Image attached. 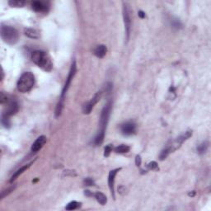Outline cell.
Masks as SVG:
<instances>
[{"instance_id": "cell-1", "label": "cell", "mask_w": 211, "mask_h": 211, "mask_svg": "<svg viewBox=\"0 0 211 211\" xmlns=\"http://www.w3.org/2000/svg\"><path fill=\"white\" fill-rule=\"evenodd\" d=\"M112 102H109L108 103L105 105L101 113V116H100V123H99V130L97 132V135L94 139V144L95 145H101L103 143L105 138V131L107 129V124L109 121L110 115L112 112Z\"/></svg>"}, {"instance_id": "cell-2", "label": "cell", "mask_w": 211, "mask_h": 211, "mask_svg": "<svg viewBox=\"0 0 211 211\" xmlns=\"http://www.w3.org/2000/svg\"><path fill=\"white\" fill-rule=\"evenodd\" d=\"M76 70H77L76 63H75V61H74L72 65H71V68H70L68 78H66V81H65V86H64V88H63L62 90V93H61V96H60V101L58 102L57 107H56V110H55V116H60V115H61L63 107H64V102H65V94L67 93L68 89H69V87H70V84H71V82H72L73 78H74L75 74H76Z\"/></svg>"}, {"instance_id": "cell-3", "label": "cell", "mask_w": 211, "mask_h": 211, "mask_svg": "<svg viewBox=\"0 0 211 211\" xmlns=\"http://www.w3.org/2000/svg\"><path fill=\"white\" fill-rule=\"evenodd\" d=\"M32 60L42 70L50 72L53 69V64L50 56L42 50H36L32 54Z\"/></svg>"}, {"instance_id": "cell-4", "label": "cell", "mask_w": 211, "mask_h": 211, "mask_svg": "<svg viewBox=\"0 0 211 211\" xmlns=\"http://www.w3.org/2000/svg\"><path fill=\"white\" fill-rule=\"evenodd\" d=\"M35 84V76L32 73L26 72L22 74L18 81L17 87L22 93L30 92Z\"/></svg>"}, {"instance_id": "cell-5", "label": "cell", "mask_w": 211, "mask_h": 211, "mask_svg": "<svg viewBox=\"0 0 211 211\" xmlns=\"http://www.w3.org/2000/svg\"><path fill=\"white\" fill-rule=\"evenodd\" d=\"M1 37L3 41L9 45H14L19 39V33L16 28L11 26L2 25L1 27Z\"/></svg>"}, {"instance_id": "cell-6", "label": "cell", "mask_w": 211, "mask_h": 211, "mask_svg": "<svg viewBox=\"0 0 211 211\" xmlns=\"http://www.w3.org/2000/svg\"><path fill=\"white\" fill-rule=\"evenodd\" d=\"M191 135H192V131H191V130H187V131H186L182 134H181L179 137H177L176 139L172 140L170 144H167V146L164 149H165L168 154H171V153L174 152L177 149H179V148L181 146V144H183L186 140H187Z\"/></svg>"}, {"instance_id": "cell-7", "label": "cell", "mask_w": 211, "mask_h": 211, "mask_svg": "<svg viewBox=\"0 0 211 211\" xmlns=\"http://www.w3.org/2000/svg\"><path fill=\"white\" fill-rule=\"evenodd\" d=\"M123 19H124L126 39L128 40L129 39L130 31H131V16H130V8L127 3H123Z\"/></svg>"}, {"instance_id": "cell-8", "label": "cell", "mask_w": 211, "mask_h": 211, "mask_svg": "<svg viewBox=\"0 0 211 211\" xmlns=\"http://www.w3.org/2000/svg\"><path fill=\"white\" fill-rule=\"evenodd\" d=\"M7 107L6 110L4 111L3 114H4L7 116L10 117L11 116L15 115L19 110V105H18V102L14 99H8L7 101Z\"/></svg>"}, {"instance_id": "cell-9", "label": "cell", "mask_w": 211, "mask_h": 211, "mask_svg": "<svg viewBox=\"0 0 211 211\" xmlns=\"http://www.w3.org/2000/svg\"><path fill=\"white\" fill-rule=\"evenodd\" d=\"M102 92L100 91V92H97L96 94L94 95V97H92V99L90 100L89 102H87V104L85 105L83 107V113L84 114H89L90 112H92V108L94 107V106L97 104V102H99L101 97H102Z\"/></svg>"}, {"instance_id": "cell-10", "label": "cell", "mask_w": 211, "mask_h": 211, "mask_svg": "<svg viewBox=\"0 0 211 211\" xmlns=\"http://www.w3.org/2000/svg\"><path fill=\"white\" fill-rule=\"evenodd\" d=\"M120 130H121L122 134L124 135H132V134H135L136 125L133 121L124 122L120 126Z\"/></svg>"}, {"instance_id": "cell-11", "label": "cell", "mask_w": 211, "mask_h": 211, "mask_svg": "<svg viewBox=\"0 0 211 211\" xmlns=\"http://www.w3.org/2000/svg\"><path fill=\"white\" fill-rule=\"evenodd\" d=\"M120 170V168H116L113 169L112 171L109 172V176H108V185H109L110 191H111V193H112V197L115 199L116 196H115V177H116V175L117 174V172Z\"/></svg>"}, {"instance_id": "cell-12", "label": "cell", "mask_w": 211, "mask_h": 211, "mask_svg": "<svg viewBox=\"0 0 211 211\" xmlns=\"http://www.w3.org/2000/svg\"><path fill=\"white\" fill-rule=\"evenodd\" d=\"M46 143V137L44 136V135H41V136L38 137L37 139H36V141L34 142L32 145V152L33 153H36L39 150L42 149V147L45 145V144Z\"/></svg>"}, {"instance_id": "cell-13", "label": "cell", "mask_w": 211, "mask_h": 211, "mask_svg": "<svg viewBox=\"0 0 211 211\" xmlns=\"http://www.w3.org/2000/svg\"><path fill=\"white\" fill-rule=\"evenodd\" d=\"M32 9L37 13H45L47 12L49 7L47 4L42 1H33L32 3Z\"/></svg>"}, {"instance_id": "cell-14", "label": "cell", "mask_w": 211, "mask_h": 211, "mask_svg": "<svg viewBox=\"0 0 211 211\" xmlns=\"http://www.w3.org/2000/svg\"><path fill=\"white\" fill-rule=\"evenodd\" d=\"M107 47L104 45H97V47L95 49L94 54L98 58H103L107 54Z\"/></svg>"}, {"instance_id": "cell-15", "label": "cell", "mask_w": 211, "mask_h": 211, "mask_svg": "<svg viewBox=\"0 0 211 211\" xmlns=\"http://www.w3.org/2000/svg\"><path fill=\"white\" fill-rule=\"evenodd\" d=\"M32 163V162H31V163L29 164H27V165H24V166H23L21 168H19L18 170H17V171L14 172V174H13V176H12V177H11V180H10V182H13V181H15L16 179L18 178V176H20L21 174H23L24 171L27 170V169H28V167L31 166V164Z\"/></svg>"}, {"instance_id": "cell-16", "label": "cell", "mask_w": 211, "mask_h": 211, "mask_svg": "<svg viewBox=\"0 0 211 211\" xmlns=\"http://www.w3.org/2000/svg\"><path fill=\"white\" fill-rule=\"evenodd\" d=\"M25 35L32 39H38L40 37V33L32 28H27L25 30Z\"/></svg>"}, {"instance_id": "cell-17", "label": "cell", "mask_w": 211, "mask_h": 211, "mask_svg": "<svg viewBox=\"0 0 211 211\" xmlns=\"http://www.w3.org/2000/svg\"><path fill=\"white\" fill-rule=\"evenodd\" d=\"M93 196H94L96 200H97L101 205H106V203H107V196H105L104 194L102 193V192H97V193L93 194Z\"/></svg>"}, {"instance_id": "cell-18", "label": "cell", "mask_w": 211, "mask_h": 211, "mask_svg": "<svg viewBox=\"0 0 211 211\" xmlns=\"http://www.w3.org/2000/svg\"><path fill=\"white\" fill-rule=\"evenodd\" d=\"M129 149H130L129 146L121 144V145H119V146L115 148V152L117 154H125V153H128L129 151Z\"/></svg>"}, {"instance_id": "cell-19", "label": "cell", "mask_w": 211, "mask_h": 211, "mask_svg": "<svg viewBox=\"0 0 211 211\" xmlns=\"http://www.w3.org/2000/svg\"><path fill=\"white\" fill-rule=\"evenodd\" d=\"M26 2L23 0H10L8 2V4L11 7H15V8H22L25 5Z\"/></svg>"}, {"instance_id": "cell-20", "label": "cell", "mask_w": 211, "mask_h": 211, "mask_svg": "<svg viewBox=\"0 0 211 211\" xmlns=\"http://www.w3.org/2000/svg\"><path fill=\"white\" fill-rule=\"evenodd\" d=\"M80 206H81V203L78 202V201L74 200L68 204L67 206L65 207V209H66L67 210H74V209H78Z\"/></svg>"}, {"instance_id": "cell-21", "label": "cell", "mask_w": 211, "mask_h": 211, "mask_svg": "<svg viewBox=\"0 0 211 211\" xmlns=\"http://www.w3.org/2000/svg\"><path fill=\"white\" fill-rule=\"evenodd\" d=\"M208 147H209L208 142H206V141L203 142L202 144H200L198 147H197V152H198V154H205V153L207 151Z\"/></svg>"}, {"instance_id": "cell-22", "label": "cell", "mask_w": 211, "mask_h": 211, "mask_svg": "<svg viewBox=\"0 0 211 211\" xmlns=\"http://www.w3.org/2000/svg\"><path fill=\"white\" fill-rule=\"evenodd\" d=\"M171 26L175 29H181V28H182V23L177 18H172L171 19Z\"/></svg>"}, {"instance_id": "cell-23", "label": "cell", "mask_w": 211, "mask_h": 211, "mask_svg": "<svg viewBox=\"0 0 211 211\" xmlns=\"http://www.w3.org/2000/svg\"><path fill=\"white\" fill-rule=\"evenodd\" d=\"M1 122H2V124L5 128H9L10 127V120H9V117L5 116L4 114H2V119H1Z\"/></svg>"}, {"instance_id": "cell-24", "label": "cell", "mask_w": 211, "mask_h": 211, "mask_svg": "<svg viewBox=\"0 0 211 211\" xmlns=\"http://www.w3.org/2000/svg\"><path fill=\"white\" fill-rule=\"evenodd\" d=\"M14 189H15V186H12V187H9V188L6 189V190L2 191V194H1V199H3L5 196H8V194H10L12 191H13Z\"/></svg>"}, {"instance_id": "cell-25", "label": "cell", "mask_w": 211, "mask_h": 211, "mask_svg": "<svg viewBox=\"0 0 211 211\" xmlns=\"http://www.w3.org/2000/svg\"><path fill=\"white\" fill-rule=\"evenodd\" d=\"M112 149H113V146L112 144H109V145H107L105 147L104 149V156L105 157H108L111 154V153L112 152Z\"/></svg>"}, {"instance_id": "cell-26", "label": "cell", "mask_w": 211, "mask_h": 211, "mask_svg": "<svg viewBox=\"0 0 211 211\" xmlns=\"http://www.w3.org/2000/svg\"><path fill=\"white\" fill-rule=\"evenodd\" d=\"M148 167H149V169H150V170H156V169L158 168V163L154 161L150 162L148 164Z\"/></svg>"}, {"instance_id": "cell-27", "label": "cell", "mask_w": 211, "mask_h": 211, "mask_svg": "<svg viewBox=\"0 0 211 211\" xmlns=\"http://www.w3.org/2000/svg\"><path fill=\"white\" fill-rule=\"evenodd\" d=\"M84 184L86 186H94V181L92 178H86L84 180Z\"/></svg>"}, {"instance_id": "cell-28", "label": "cell", "mask_w": 211, "mask_h": 211, "mask_svg": "<svg viewBox=\"0 0 211 211\" xmlns=\"http://www.w3.org/2000/svg\"><path fill=\"white\" fill-rule=\"evenodd\" d=\"M112 84L111 83V82H108V83H107V85H106V87H105V90H106V92H107V93H110V92H112Z\"/></svg>"}, {"instance_id": "cell-29", "label": "cell", "mask_w": 211, "mask_h": 211, "mask_svg": "<svg viewBox=\"0 0 211 211\" xmlns=\"http://www.w3.org/2000/svg\"><path fill=\"white\" fill-rule=\"evenodd\" d=\"M135 164H136V166L138 167H139L141 165V158H140L139 155H137L136 158H135Z\"/></svg>"}, {"instance_id": "cell-30", "label": "cell", "mask_w": 211, "mask_h": 211, "mask_svg": "<svg viewBox=\"0 0 211 211\" xmlns=\"http://www.w3.org/2000/svg\"><path fill=\"white\" fill-rule=\"evenodd\" d=\"M138 15H139V17L140 18H145V13H144L143 11H139V13H138Z\"/></svg>"}, {"instance_id": "cell-31", "label": "cell", "mask_w": 211, "mask_h": 211, "mask_svg": "<svg viewBox=\"0 0 211 211\" xmlns=\"http://www.w3.org/2000/svg\"><path fill=\"white\" fill-rule=\"evenodd\" d=\"M85 195H86V196H93V194L91 193V192H90V191H85Z\"/></svg>"}, {"instance_id": "cell-32", "label": "cell", "mask_w": 211, "mask_h": 211, "mask_svg": "<svg viewBox=\"0 0 211 211\" xmlns=\"http://www.w3.org/2000/svg\"><path fill=\"white\" fill-rule=\"evenodd\" d=\"M195 195H196V191H192V192H190V193H189V196H191V197H193Z\"/></svg>"}]
</instances>
